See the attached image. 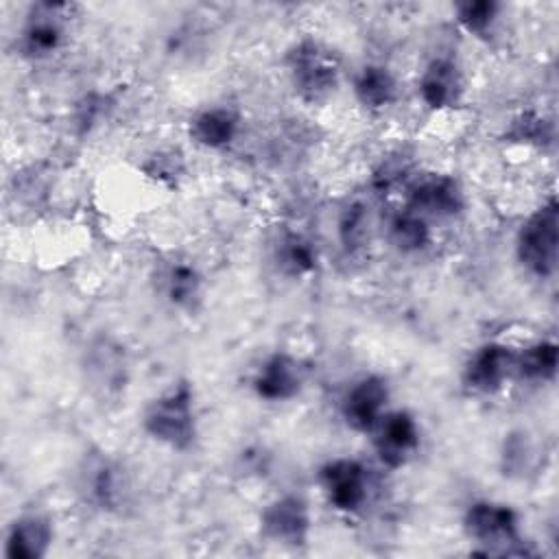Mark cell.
I'll use <instances>...</instances> for the list:
<instances>
[{
	"label": "cell",
	"mask_w": 559,
	"mask_h": 559,
	"mask_svg": "<svg viewBox=\"0 0 559 559\" xmlns=\"http://www.w3.org/2000/svg\"><path fill=\"white\" fill-rule=\"evenodd\" d=\"M142 430L155 443L186 452L199 439L197 391L188 378L173 380L155 397H151L140 417Z\"/></svg>",
	"instance_id": "cell-1"
},
{
	"label": "cell",
	"mask_w": 559,
	"mask_h": 559,
	"mask_svg": "<svg viewBox=\"0 0 559 559\" xmlns=\"http://www.w3.org/2000/svg\"><path fill=\"white\" fill-rule=\"evenodd\" d=\"M520 513L502 500L480 498L465 507L461 518V528L469 544L476 546L474 555L483 557H511V555H533L524 548Z\"/></svg>",
	"instance_id": "cell-2"
},
{
	"label": "cell",
	"mask_w": 559,
	"mask_h": 559,
	"mask_svg": "<svg viewBox=\"0 0 559 559\" xmlns=\"http://www.w3.org/2000/svg\"><path fill=\"white\" fill-rule=\"evenodd\" d=\"M284 68L293 92L308 105L325 103L341 81L338 52L312 35H304L286 48Z\"/></svg>",
	"instance_id": "cell-3"
},
{
	"label": "cell",
	"mask_w": 559,
	"mask_h": 559,
	"mask_svg": "<svg viewBox=\"0 0 559 559\" xmlns=\"http://www.w3.org/2000/svg\"><path fill=\"white\" fill-rule=\"evenodd\" d=\"M74 491L90 509L118 513L129 504L133 489L122 461L103 450H90L74 469Z\"/></svg>",
	"instance_id": "cell-4"
},
{
	"label": "cell",
	"mask_w": 559,
	"mask_h": 559,
	"mask_svg": "<svg viewBox=\"0 0 559 559\" xmlns=\"http://www.w3.org/2000/svg\"><path fill=\"white\" fill-rule=\"evenodd\" d=\"M515 260L535 280H550L559 260V203L550 194L515 231Z\"/></svg>",
	"instance_id": "cell-5"
},
{
	"label": "cell",
	"mask_w": 559,
	"mask_h": 559,
	"mask_svg": "<svg viewBox=\"0 0 559 559\" xmlns=\"http://www.w3.org/2000/svg\"><path fill=\"white\" fill-rule=\"evenodd\" d=\"M79 4L39 0L28 4L15 35V52L26 61H46L55 57L68 41L70 24Z\"/></svg>",
	"instance_id": "cell-6"
},
{
	"label": "cell",
	"mask_w": 559,
	"mask_h": 559,
	"mask_svg": "<svg viewBox=\"0 0 559 559\" xmlns=\"http://www.w3.org/2000/svg\"><path fill=\"white\" fill-rule=\"evenodd\" d=\"M321 493L330 509L343 515L360 513L371 496L369 467L354 456L328 459L317 474Z\"/></svg>",
	"instance_id": "cell-7"
},
{
	"label": "cell",
	"mask_w": 559,
	"mask_h": 559,
	"mask_svg": "<svg viewBox=\"0 0 559 559\" xmlns=\"http://www.w3.org/2000/svg\"><path fill=\"white\" fill-rule=\"evenodd\" d=\"M376 459L386 469H404L421 450V424L408 408H389L367 435Z\"/></svg>",
	"instance_id": "cell-8"
},
{
	"label": "cell",
	"mask_w": 559,
	"mask_h": 559,
	"mask_svg": "<svg viewBox=\"0 0 559 559\" xmlns=\"http://www.w3.org/2000/svg\"><path fill=\"white\" fill-rule=\"evenodd\" d=\"M404 205L435 221L459 218L467 207V197L461 181L448 173L415 175L404 188Z\"/></svg>",
	"instance_id": "cell-9"
},
{
	"label": "cell",
	"mask_w": 559,
	"mask_h": 559,
	"mask_svg": "<svg viewBox=\"0 0 559 559\" xmlns=\"http://www.w3.org/2000/svg\"><path fill=\"white\" fill-rule=\"evenodd\" d=\"M515 347L504 341H485L476 345L463 367L461 386L476 397H491L500 393L509 380H513Z\"/></svg>",
	"instance_id": "cell-10"
},
{
	"label": "cell",
	"mask_w": 559,
	"mask_h": 559,
	"mask_svg": "<svg viewBox=\"0 0 559 559\" xmlns=\"http://www.w3.org/2000/svg\"><path fill=\"white\" fill-rule=\"evenodd\" d=\"M389 408L391 384L382 373H362L354 378L338 400L343 424L358 435H369Z\"/></svg>",
	"instance_id": "cell-11"
},
{
	"label": "cell",
	"mask_w": 559,
	"mask_h": 559,
	"mask_svg": "<svg viewBox=\"0 0 559 559\" xmlns=\"http://www.w3.org/2000/svg\"><path fill=\"white\" fill-rule=\"evenodd\" d=\"M258 524L264 539L301 548L312 533V509L301 493H282L262 507Z\"/></svg>",
	"instance_id": "cell-12"
},
{
	"label": "cell",
	"mask_w": 559,
	"mask_h": 559,
	"mask_svg": "<svg viewBox=\"0 0 559 559\" xmlns=\"http://www.w3.org/2000/svg\"><path fill=\"white\" fill-rule=\"evenodd\" d=\"M306 367L304 362L284 349L271 352L260 360L251 376V391L260 402L286 404L304 391Z\"/></svg>",
	"instance_id": "cell-13"
},
{
	"label": "cell",
	"mask_w": 559,
	"mask_h": 559,
	"mask_svg": "<svg viewBox=\"0 0 559 559\" xmlns=\"http://www.w3.org/2000/svg\"><path fill=\"white\" fill-rule=\"evenodd\" d=\"M417 98L430 111H448L465 96V74L454 57H432L417 76Z\"/></svg>",
	"instance_id": "cell-14"
},
{
	"label": "cell",
	"mask_w": 559,
	"mask_h": 559,
	"mask_svg": "<svg viewBox=\"0 0 559 559\" xmlns=\"http://www.w3.org/2000/svg\"><path fill=\"white\" fill-rule=\"evenodd\" d=\"M153 282H155L157 295L177 310L194 312L203 301L205 277L190 258H181V255L166 258L164 262L157 264V273Z\"/></svg>",
	"instance_id": "cell-15"
},
{
	"label": "cell",
	"mask_w": 559,
	"mask_h": 559,
	"mask_svg": "<svg viewBox=\"0 0 559 559\" xmlns=\"http://www.w3.org/2000/svg\"><path fill=\"white\" fill-rule=\"evenodd\" d=\"M85 380L103 391L118 393L129 380V358L124 347L111 336H96L83 352Z\"/></svg>",
	"instance_id": "cell-16"
},
{
	"label": "cell",
	"mask_w": 559,
	"mask_h": 559,
	"mask_svg": "<svg viewBox=\"0 0 559 559\" xmlns=\"http://www.w3.org/2000/svg\"><path fill=\"white\" fill-rule=\"evenodd\" d=\"M55 542V522L41 511H24L11 520L4 533V557L41 559Z\"/></svg>",
	"instance_id": "cell-17"
},
{
	"label": "cell",
	"mask_w": 559,
	"mask_h": 559,
	"mask_svg": "<svg viewBox=\"0 0 559 559\" xmlns=\"http://www.w3.org/2000/svg\"><path fill=\"white\" fill-rule=\"evenodd\" d=\"M242 118L231 105H207L188 120L190 140L205 151H225L240 135Z\"/></svg>",
	"instance_id": "cell-18"
},
{
	"label": "cell",
	"mask_w": 559,
	"mask_h": 559,
	"mask_svg": "<svg viewBox=\"0 0 559 559\" xmlns=\"http://www.w3.org/2000/svg\"><path fill=\"white\" fill-rule=\"evenodd\" d=\"M269 258L275 271L284 277H308L319 266V253L314 242L299 229L282 227L275 231L269 245Z\"/></svg>",
	"instance_id": "cell-19"
},
{
	"label": "cell",
	"mask_w": 559,
	"mask_h": 559,
	"mask_svg": "<svg viewBox=\"0 0 559 559\" xmlns=\"http://www.w3.org/2000/svg\"><path fill=\"white\" fill-rule=\"evenodd\" d=\"M352 94L367 111H384L400 98L395 72L384 63H365L352 76Z\"/></svg>",
	"instance_id": "cell-20"
},
{
	"label": "cell",
	"mask_w": 559,
	"mask_h": 559,
	"mask_svg": "<svg viewBox=\"0 0 559 559\" xmlns=\"http://www.w3.org/2000/svg\"><path fill=\"white\" fill-rule=\"evenodd\" d=\"M384 238L400 255H417L432 242V223L415 210L402 205L386 218Z\"/></svg>",
	"instance_id": "cell-21"
},
{
	"label": "cell",
	"mask_w": 559,
	"mask_h": 559,
	"mask_svg": "<svg viewBox=\"0 0 559 559\" xmlns=\"http://www.w3.org/2000/svg\"><path fill=\"white\" fill-rule=\"evenodd\" d=\"M559 345L552 338H537L515 349L513 378L528 384H548L557 378Z\"/></svg>",
	"instance_id": "cell-22"
},
{
	"label": "cell",
	"mask_w": 559,
	"mask_h": 559,
	"mask_svg": "<svg viewBox=\"0 0 559 559\" xmlns=\"http://www.w3.org/2000/svg\"><path fill=\"white\" fill-rule=\"evenodd\" d=\"M502 140L513 146L546 151L555 144V122L537 109H524L507 122Z\"/></svg>",
	"instance_id": "cell-23"
},
{
	"label": "cell",
	"mask_w": 559,
	"mask_h": 559,
	"mask_svg": "<svg viewBox=\"0 0 559 559\" xmlns=\"http://www.w3.org/2000/svg\"><path fill=\"white\" fill-rule=\"evenodd\" d=\"M504 4L498 0H463L452 4L454 22L474 39L489 41L502 20Z\"/></svg>",
	"instance_id": "cell-24"
},
{
	"label": "cell",
	"mask_w": 559,
	"mask_h": 559,
	"mask_svg": "<svg viewBox=\"0 0 559 559\" xmlns=\"http://www.w3.org/2000/svg\"><path fill=\"white\" fill-rule=\"evenodd\" d=\"M539 461L537 445L533 437L518 428L504 435L502 445H500V469L509 478H526L531 472H535Z\"/></svg>",
	"instance_id": "cell-25"
},
{
	"label": "cell",
	"mask_w": 559,
	"mask_h": 559,
	"mask_svg": "<svg viewBox=\"0 0 559 559\" xmlns=\"http://www.w3.org/2000/svg\"><path fill=\"white\" fill-rule=\"evenodd\" d=\"M338 242L347 255L360 253L371 242V214L362 201H352L343 207L336 225Z\"/></svg>",
	"instance_id": "cell-26"
},
{
	"label": "cell",
	"mask_w": 559,
	"mask_h": 559,
	"mask_svg": "<svg viewBox=\"0 0 559 559\" xmlns=\"http://www.w3.org/2000/svg\"><path fill=\"white\" fill-rule=\"evenodd\" d=\"M114 107L109 94H100V92H90L85 94L76 107H74V127L79 133H90L92 129H96L109 114V109Z\"/></svg>",
	"instance_id": "cell-27"
},
{
	"label": "cell",
	"mask_w": 559,
	"mask_h": 559,
	"mask_svg": "<svg viewBox=\"0 0 559 559\" xmlns=\"http://www.w3.org/2000/svg\"><path fill=\"white\" fill-rule=\"evenodd\" d=\"M142 170L162 183H177V179L183 173V164H181V155L175 151H155L144 164Z\"/></svg>",
	"instance_id": "cell-28"
}]
</instances>
